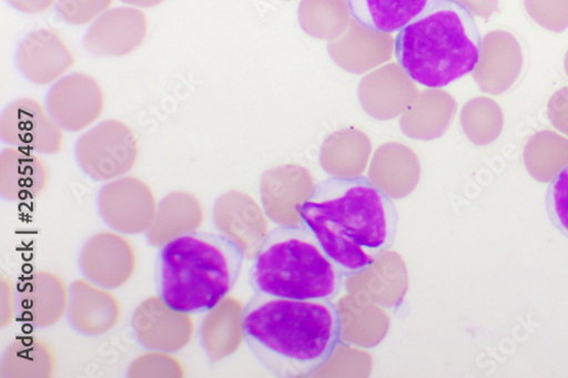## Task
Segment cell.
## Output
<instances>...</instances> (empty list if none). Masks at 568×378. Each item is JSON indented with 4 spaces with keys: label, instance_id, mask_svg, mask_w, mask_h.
<instances>
[{
    "label": "cell",
    "instance_id": "5bb4252c",
    "mask_svg": "<svg viewBox=\"0 0 568 378\" xmlns=\"http://www.w3.org/2000/svg\"><path fill=\"white\" fill-rule=\"evenodd\" d=\"M75 60L68 47L49 33L29 38L18 54L22 74L39 85L58 82L74 67Z\"/></svg>",
    "mask_w": 568,
    "mask_h": 378
},
{
    "label": "cell",
    "instance_id": "ffe728a7",
    "mask_svg": "<svg viewBox=\"0 0 568 378\" xmlns=\"http://www.w3.org/2000/svg\"><path fill=\"white\" fill-rule=\"evenodd\" d=\"M6 369L10 377H50L55 371L52 349L37 339H18L7 350Z\"/></svg>",
    "mask_w": 568,
    "mask_h": 378
},
{
    "label": "cell",
    "instance_id": "6da1fadb",
    "mask_svg": "<svg viewBox=\"0 0 568 378\" xmlns=\"http://www.w3.org/2000/svg\"><path fill=\"white\" fill-rule=\"evenodd\" d=\"M300 216L345 277L366 273L396 241L395 204L364 176L316 183Z\"/></svg>",
    "mask_w": 568,
    "mask_h": 378
},
{
    "label": "cell",
    "instance_id": "3957f363",
    "mask_svg": "<svg viewBox=\"0 0 568 378\" xmlns=\"http://www.w3.org/2000/svg\"><path fill=\"white\" fill-rule=\"evenodd\" d=\"M245 251L222 233L187 232L158 254V296L173 310L205 314L223 302L242 273Z\"/></svg>",
    "mask_w": 568,
    "mask_h": 378
},
{
    "label": "cell",
    "instance_id": "52a82bcc",
    "mask_svg": "<svg viewBox=\"0 0 568 378\" xmlns=\"http://www.w3.org/2000/svg\"><path fill=\"white\" fill-rule=\"evenodd\" d=\"M99 208L104 222L123 234L149 232L159 211L152 187L135 176H122L103 186Z\"/></svg>",
    "mask_w": 568,
    "mask_h": 378
},
{
    "label": "cell",
    "instance_id": "603a6c76",
    "mask_svg": "<svg viewBox=\"0 0 568 378\" xmlns=\"http://www.w3.org/2000/svg\"><path fill=\"white\" fill-rule=\"evenodd\" d=\"M153 355V354H152ZM152 355L148 354L144 357L138 358L133 366L130 369V376L133 377H144V376H173L180 377L183 374V369L180 362L171 356H168L166 353L155 354L152 359Z\"/></svg>",
    "mask_w": 568,
    "mask_h": 378
},
{
    "label": "cell",
    "instance_id": "2e32d148",
    "mask_svg": "<svg viewBox=\"0 0 568 378\" xmlns=\"http://www.w3.org/2000/svg\"><path fill=\"white\" fill-rule=\"evenodd\" d=\"M439 0H347L353 19L381 33H395L407 27Z\"/></svg>",
    "mask_w": 568,
    "mask_h": 378
},
{
    "label": "cell",
    "instance_id": "9a60e30c",
    "mask_svg": "<svg viewBox=\"0 0 568 378\" xmlns=\"http://www.w3.org/2000/svg\"><path fill=\"white\" fill-rule=\"evenodd\" d=\"M50 181L49 168L31 151L9 147L0 155V193L11 202L41 195Z\"/></svg>",
    "mask_w": 568,
    "mask_h": 378
},
{
    "label": "cell",
    "instance_id": "7a4b0ae2",
    "mask_svg": "<svg viewBox=\"0 0 568 378\" xmlns=\"http://www.w3.org/2000/svg\"><path fill=\"white\" fill-rule=\"evenodd\" d=\"M242 334L270 375L307 378L335 356L343 341V320L329 300L254 294L242 311Z\"/></svg>",
    "mask_w": 568,
    "mask_h": 378
},
{
    "label": "cell",
    "instance_id": "277c9868",
    "mask_svg": "<svg viewBox=\"0 0 568 378\" xmlns=\"http://www.w3.org/2000/svg\"><path fill=\"white\" fill-rule=\"evenodd\" d=\"M483 38L471 11L458 0H439L402 29L395 40V58L414 82L445 88L479 64Z\"/></svg>",
    "mask_w": 568,
    "mask_h": 378
},
{
    "label": "cell",
    "instance_id": "d4e9b609",
    "mask_svg": "<svg viewBox=\"0 0 568 378\" xmlns=\"http://www.w3.org/2000/svg\"><path fill=\"white\" fill-rule=\"evenodd\" d=\"M564 68H565L566 74H567V76H568V53H567V55H566V58H565Z\"/></svg>",
    "mask_w": 568,
    "mask_h": 378
},
{
    "label": "cell",
    "instance_id": "cb8c5ba5",
    "mask_svg": "<svg viewBox=\"0 0 568 378\" xmlns=\"http://www.w3.org/2000/svg\"><path fill=\"white\" fill-rule=\"evenodd\" d=\"M548 118L556 130L568 136V86L552 94L548 103Z\"/></svg>",
    "mask_w": 568,
    "mask_h": 378
},
{
    "label": "cell",
    "instance_id": "5b68a950",
    "mask_svg": "<svg viewBox=\"0 0 568 378\" xmlns=\"http://www.w3.org/2000/svg\"><path fill=\"white\" fill-rule=\"evenodd\" d=\"M254 294L294 300H334L345 276L302 223L270 231L248 273Z\"/></svg>",
    "mask_w": 568,
    "mask_h": 378
},
{
    "label": "cell",
    "instance_id": "ac0fdd59",
    "mask_svg": "<svg viewBox=\"0 0 568 378\" xmlns=\"http://www.w3.org/2000/svg\"><path fill=\"white\" fill-rule=\"evenodd\" d=\"M523 67V53L516 42L496 49L483 44L481 58L473 75L484 92L500 94L511 88Z\"/></svg>",
    "mask_w": 568,
    "mask_h": 378
},
{
    "label": "cell",
    "instance_id": "44dd1931",
    "mask_svg": "<svg viewBox=\"0 0 568 378\" xmlns=\"http://www.w3.org/2000/svg\"><path fill=\"white\" fill-rule=\"evenodd\" d=\"M463 126L473 143L479 146L489 145L503 131L504 115L493 100H473L464 109Z\"/></svg>",
    "mask_w": 568,
    "mask_h": 378
},
{
    "label": "cell",
    "instance_id": "8992f818",
    "mask_svg": "<svg viewBox=\"0 0 568 378\" xmlns=\"http://www.w3.org/2000/svg\"><path fill=\"white\" fill-rule=\"evenodd\" d=\"M77 160L82 171L97 181H113L136 164L139 144L134 132L115 119L87 131L77 143Z\"/></svg>",
    "mask_w": 568,
    "mask_h": 378
},
{
    "label": "cell",
    "instance_id": "4fadbf2b",
    "mask_svg": "<svg viewBox=\"0 0 568 378\" xmlns=\"http://www.w3.org/2000/svg\"><path fill=\"white\" fill-rule=\"evenodd\" d=\"M121 307L116 297L90 280L78 279L71 286L68 320L75 333L102 336L119 321Z\"/></svg>",
    "mask_w": 568,
    "mask_h": 378
},
{
    "label": "cell",
    "instance_id": "7402d4cb",
    "mask_svg": "<svg viewBox=\"0 0 568 378\" xmlns=\"http://www.w3.org/2000/svg\"><path fill=\"white\" fill-rule=\"evenodd\" d=\"M546 210L552 225L568 239V166L550 182Z\"/></svg>",
    "mask_w": 568,
    "mask_h": 378
},
{
    "label": "cell",
    "instance_id": "d6986e66",
    "mask_svg": "<svg viewBox=\"0 0 568 378\" xmlns=\"http://www.w3.org/2000/svg\"><path fill=\"white\" fill-rule=\"evenodd\" d=\"M529 174L539 182H551L568 166V139L545 130L531 135L524 151Z\"/></svg>",
    "mask_w": 568,
    "mask_h": 378
},
{
    "label": "cell",
    "instance_id": "7c38bea8",
    "mask_svg": "<svg viewBox=\"0 0 568 378\" xmlns=\"http://www.w3.org/2000/svg\"><path fill=\"white\" fill-rule=\"evenodd\" d=\"M14 296L18 319L33 327L57 324L70 306L67 283L52 272H37L22 279Z\"/></svg>",
    "mask_w": 568,
    "mask_h": 378
},
{
    "label": "cell",
    "instance_id": "8fae6325",
    "mask_svg": "<svg viewBox=\"0 0 568 378\" xmlns=\"http://www.w3.org/2000/svg\"><path fill=\"white\" fill-rule=\"evenodd\" d=\"M83 276L106 290L120 288L132 277L135 254L132 245L113 232L93 235L80 254Z\"/></svg>",
    "mask_w": 568,
    "mask_h": 378
},
{
    "label": "cell",
    "instance_id": "e0dca14e",
    "mask_svg": "<svg viewBox=\"0 0 568 378\" xmlns=\"http://www.w3.org/2000/svg\"><path fill=\"white\" fill-rule=\"evenodd\" d=\"M203 221V206L196 196L184 192L171 193L159 205L148 241L153 247H162L180 235L197 231Z\"/></svg>",
    "mask_w": 568,
    "mask_h": 378
},
{
    "label": "cell",
    "instance_id": "30bf717a",
    "mask_svg": "<svg viewBox=\"0 0 568 378\" xmlns=\"http://www.w3.org/2000/svg\"><path fill=\"white\" fill-rule=\"evenodd\" d=\"M132 328L142 347L159 353L174 354L194 336L191 315L171 309L159 296L149 298L136 308Z\"/></svg>",
    "mask_w": 568,
    "mask_h": 378
},
{
    "label": "cell",
    "instance_id": "ba28073f",
    "mask_svg": "<svg viewBox=\"0 0 568 378\" xmlns=\"http://www.w3.org/2000/svg\"><path fill=\"white\" fill-rule=\"evenodd\" d=\"M47 111L38 100L31 98L12 103L0 120V135L4 143L39 154L61 153L63 129Z\"/></svg>",
    "mask_w": 568,
    "mask_h": 378
},
{
    "label": "cell",
    "instance_id": "9c48e42d",
    "mask_svg": "<svg viewBox=\"0 0 568 378\" xmlns=\"http://www.w3.org/2000/svg\"><path fill=\"white\" fill-rule=\"evenodd\" d=\"M106 99L97 79L85 73H72L55 82L47 98L53 120L65 131L80 132L99 121Z\"/></svg>",
    "mask_w": 568,
    "mask_h": 378
}]
</instances>
